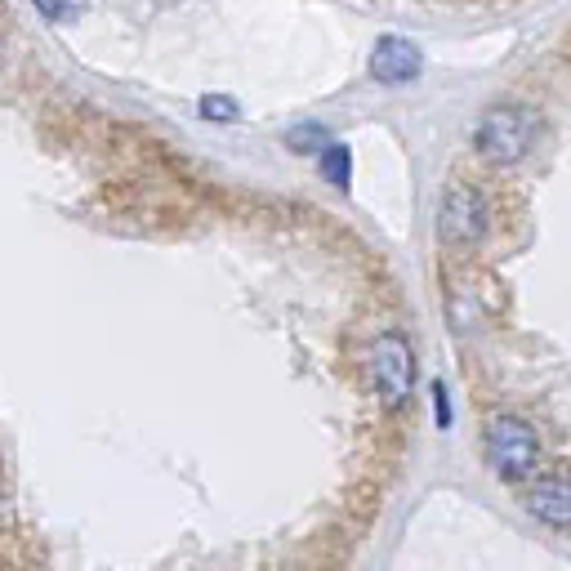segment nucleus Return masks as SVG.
I'll use <instances>...</instances> for the list:
<instances>
[{
  "label": "nucleus",
  "mask_w": 571,
  "mask_h": 571,
  "mask_svg": "<svg viewBox=\"0 0 571 571\" xmlns=\"http://www.w3.org/2000/svg\"><path fill=\"white\" fill-rule=\"evenodd\" d=\"M486 464L500 482H522L540 468V433L522 415H495L486 424Z\"/></svg>",
  "instance_id": "2"
},
{
  "label": "nucleus",
  "mask_w": 571,
  "mask_h": 571,
  "mask_svg": "<svg viewBox=\"0 0 571 571\" xmlns=\"http://www.w3.org/2000/svg\"><path fill=\"white\" fill-rule=\"evenodd\" d=\"M433 415H438V429H451V397H447V384L433 379Z\"/></svg>",
  "instance_id": "10"
},
{
  "label": "nucleus",
  "mask_w": 571,
  "mask_h": 571,
  "mask_svg": "<svg viewBox=\"0 0 571 571\" xmlns=\"http://www.w3.org/2000/svg\"><path fill=\"white\" fill-rule=\"evenodd\" d=\"M201 116H206V120H236V103H232L228 94H206V99H201Z\"/></svg>",
  "instance_id": "9"
},
{
  "label": "nucleus",
  "mask_w": 571,
  "mask_h": 571,
  "mask_svg": "<svg viewBox=\"0 0 571 571\" xmlns=\"http://www.w3.org/2000/svg\"><path fill=\"white\" fill-rule=\"evenodd\" d=\"M540 120L527 103H495L473 129V147L486 165H518L536 147Z\"/></svg>",
  "instance_id": "1"
},
{
  "label": "nucleus",
  "mask_w": 571,
  "mask_h": 571,
  "mask_svg": "<svg viewBox=\"0 0 571 571\" xmlns=\"http://www.w3.org/2000/svg\"><path fill=\"white\" fill-rule=\"evenodd\" d=\"M331 143H335L331 129L317 125V120H304V125H290V129H286V147L299 152V156H322Z\"/></svg>",
  "instance_id": "7"
},
{
  "label": "nucleus",
  "mask_w": 571,
  "mask_h": 571,
  "mask_svg": "<svg viewBox=\"0 0 571 571\" xmlns=\"http://www.w3.org/2000/svg\"><path fill=\"white\" fill-rule=\"evenodd\" d=\"M31 4H36L49 22H67V18L76 13V4H72V0H31Z\"/></svg>",
  "instance_id": "11"
},
{
  "label": "nucleus",
  "mask_w": 571,
  "mask_h": 571,
  "mask_svg": "<svg viewBox=\"0 0 571 571\" xmlns=\"http://www.w3.org/2000/svg\"><path fill=\"white\" fill-rule=\"evenodd\" d=\"M424 72V54L406 36H379L370 49V76L379 85H406Z\"/></svg>",
  "instance_id": "5"
},
{
  "label": "nucleus",
  "mask_w": 571,
  "mask_h": 571,
  "mask_svg": "<svg viewBox=\"0 0 571 571\" xmlns=\"http://www.w3.org/2000/svg\"><path fill=\"white\" fill-rule=\"evenodd\" d=\"M317 170H322V179H331L335 188H348V179H352V152H348L343 143H331V147L317 156Z\"/></svg>",
  "instance_id": "8"
},
{
  "label": "nucleus",
  "mask_w": 571,
  "mask_h": 571,
  "mask_svg": "<svg viewBox=\"0 0 571 571\" xmlns=\"http://www.w3.org/2000/svg\"><path fill=\"white\" fill-rule=\"evenodd\" d=\"M486 224H491V210L482 201V192L473 183H447L442 192V206H438V236L451 245V250H468L486 236Z\"/></svg>",
  "instance_id": "4"
},
{
  "label": "nucleus",
  "mask_w": 571,
  "mask_h": 571,
  "mask_svg": "<svg viewBox=\"0 0 571 571\" xmlns=\"http://www.w3.org/2000/svg\"><path fill=\"white\" fill-rule=\"evenodd\" d=\"M527 509L545 522V527H571V482L567 477H540L531 491H527Z\"/></svg>",
  "instance_id": "6"
},
{
  "label": "nucleus",
  "mask_w": 571,
  "mask_h": 571,
  "mask_svg": "<svg viewBox=\"0 0 571 571\" xmlns=\"http://www.w3.org/2000/svg\"><path fill=\"white\" fill-rule=\"evenodd\" d=\"M370 379H375V393L388 411H402L411 402V388H415V348L402 340V335H379L370 343Z\"/></svg>",
  "instance_id": "3"
}]
</instances>
